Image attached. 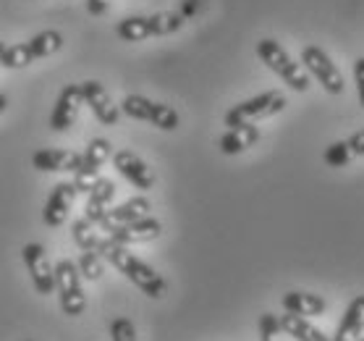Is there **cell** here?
Wrapping results in <instances>:
<instances>
[{"label": "cell", "mask_w": 364, "mask_h": 341, "mask_svg": "<svg viewBox=\"0 0 364 341\" xmlns=\"http://www.w3.org/2000/svg\"><path fill=\"white\" fill-rule=\"evenodd\" d=\"M257 56H259V61H262L273 74L281 76L291 90H296V92L309 90V74L299 66L296 61L291 58L281 42L270 40V37H267V40H259L257 42Z\"/></svg>", "instance_id": "obj_4"}, {"label": "cell", "mask_w": 364, "mask_h": 341, "mask_svg": "<svg viewBox=\"0 0 364 341\" xmlns=\"http://www.w3.org/2000/svg\"><path fill=\"white\" fill-rule=\"evenodd\" d=\"M63 34L55 29H45V32L34 34L32 40L18 42V45H6V53L0 58V66L6 68H24L40 58H50L63 48Z\"/></svg>", "instance_id": "obj_3"}, {"label": "cell", "mask_w": 364, "mask_h": 341, "mask_svg": "<svg viewBox=\"0 0 364 341\" xmlns=\"http://www.w3.org/2000/svg\"><path fill=\"white\" fill-rule=\"evenodd\" d=\"M82 90L79 84H66L63 90L58 92V100L53 105V113H50V129L53 132H68L74 126L76 116H79V108H82Z\"/></svg>", "instance_id": "obj_12"}, {"label": "cell", "mask_w": 364, "mask_h": 341, "mask_svg": "<svg viewBox=\"0 0 364 341\" xmlns=\"http://www.w3.org/2000/svg\"><path fill=\"white\" fill-rule=\"evenodd\" d=\"M286 108V95L278 90L262 92V95H255L249 100L233 105L228 113H225V126H244V124H257L262 118H270L275 113H281Z\"/></svg>", "instance_id": "obj_6"}, {"label": "cell", "mask_w": 364, "mask_h": 341, "mask_svg": "<svg viewBox=\"0 0 364 341\" xmlns=\"http://www.w3.org/2000/svg\"><path fill=\"white\" fill-rule=\"evenodd\" d=\"M199 9V0H186V3H183V9L178 11V14H181L183 19H189V16H194V11Z\"/></svg>", "instance_id": "obj_31"}, {"label": "cell", "mask_w": 364, "mask_h": 341, "mask_svg": "<svg viewBox=\"0 0 364 341\" xmlns=\"http://www.w3.org/2000/svg\"><path fill=\"white\" fill-rule=\"evenodd\" d=\"M346 142H348V147H351V152H354V155H364V129L354 132Z\"/></svg>", "instance_id": "obj_29"}, {"label": "cell", "mask_w": 364, "mask_h": 341, "mask_svg": "<svg viewBox=\"0 0 364 341\" xmlns=\"http://www.w3.org/2000/svg\"><path fill=\"white\" fill-rule=\"evenodd\" d=\"M259 142V129L255 124H244V126H231L228 132L220 137V152L223 155H239V152L249 150L252 145Z\"/></svg>", "instance_id": "obj_21"}, {"label": "cell", "mask_w": 364, "mask_h": 341, "mask_svg": "<svg viewBox=\"0 0 364 341\" xmlns=\"http://www.w3.org/2000/svg\"><path fill=\"white\" fill-rule=\"evenodd\" d=\"M359 341H364V336H362V339H359Z\"/></svg>", "instance_id": "obj_34"}, {"label": "cell", "mask_w": 364, "mask_h": 341, "mask_svg": "<svg viewBox=\"0 0 364 341\" xmlns=\"http://www.w3.org/2000/svg\"><path fill=\"white\" fill-rule=\"evenodd\" d=\"M79 90H82V100L90 105V110L95 113L100 124L105 126H116L118 118H121V108H118L113 98L108 95V90L102 87L100 82L90 79V82H82L79 84Z\"/></svg>", "instance_id": "obj_11"}, {"label": "cell", "mask_w": 364, "mask_h": 341, "mask_svg": "<svg viewBox=\"0 0 364 341\" xmlns=\"http://www.w3.org/2000/svg\"><path fill=\"white\" fill-rule=\"evenodd\" d=\"M110 339L113 341H136V328L129 318H116L110 323Z\"/></svg>", "instance_id": "obj_26"}, {"label": "cell", "mask_w": 364, "mask_h": 341, "mask_svg": "<svg viewBox=\"0 0 364 341\" xmlns=\"http://www.w3.org/2000/svg\"><path fill=\"white\" fill-rule=\"evenodd\" d=\"M283 310L301 318H315L328 310V302L320 294H312V291H286L283 294Z\"/></svg>", "instance_id": "obj_19"}, {"label": "cell", "mask_w": 364, "mask_h": 341, "mask_svg": "<svg viewBox=\"0 0 364 341\" xmlns=\"http://www.w3.org/2000/svg\"><path fill=\"white\" fill-rule=\"evenodd\" d=\"M160 234H163V224H160L158 218L144 216L139 221H134V224H126L121 229H116V231H110L108 236L113 241H118V244L129 247V244H144V241L158 239Z\"/></svg>", "instance_id": "obj_16"}, {"label": "cell", "mask_w": 364, "mask_h": 341, "mask_svg": "<svg viewBox=\"0 0 364 341\" xmlns=\"http://www.w3.org/2000/svg\"><path fill=\"white\" fill-rule=\"evenodd\" d=\"M97 255H102L113 268H118L136 289L147 294L149 300H160V297L166 294V289H168L166 278H163L152 266H147L144 260L136 258L126 244H118V241H113L110 236H102L97 247Z\"/></svg>", "instance_id": "obj_1"}, {"label": "cell", "mask_w": 364, "mask_h": 341, "mask_svg": "<svg viewBox=\"0 0 364 341\" xmlns=\"http://www.w3.org/2000/svg\"><path fill=\"white\" fill-rule=\"evenodd\" d=\"M110 155H113V145H110L108 140L97 137V140L90 142V147H87L82 155V163H79V168L74 171V187L79 194L92 189V184L100 179V168L105 166V160H108Z\"/></svg>", "instance_id": "obj_9"}, {"label": "cell", "mask_w": 364, "mask_h": 341, "mask_svg": "<svg viewBox=\"0 0 364 341\" xmlns=\"http://www.w3.org/2000/svg\"><path fill=\"white\" fill-rule=\"evenodd\" d=\"M108 6H110V0H87V11H90V16H105Z\"/></svg>", "instance_id": "obj_30"}, {"label": "cell", "mask_w": 364, "mask_h": 341, "mask_svg": "<svg viewBox=\"0 0 364 341\" xmlns=\"http://www.w3.org/2000/svg\"><path fill=\"white\" fill-rule=\"evenodd\" d=\"M21 258H24V266L29 271V278H32L37 294H42V297L53 294L55 291V271H53V263H50L45 247L37 241H29L21 250Z\"/></svg>", "instance_id": "obj_10"}, {"label": "cell", "mask_w": 364, "mask_h": 341, "mask_svg": "<svg viewBox=\"0 0 364 341\" xmlns=\"http://www.w3.org/2000/svg\"><path fill=\"white\" fill-rule=\"evenodd\" d=\"M6 105H9V98H6V95H3V92H0V113H3V110H6Z\"/></svg>", "instance_id": "obj_32"}, {"label": "cell", "mask_w": 364, "mask_h": 341, "mask_svg": "<svg viewBox=\"0 0 364 341\" xmlns=\"http://www.w3.org/2000/svg\"><path fill=\"white\" fill-rule=\"evenodd\" d=\"M82 163V155L71 150H55V147H48V150H37L32 155V166L37 171H45V174H58V171H71L74 174Z\"/></svg>", "instance_id": "obj_17"}, {"label": "cell", "mask_w": 364, "mask_h": 341, "mask_svg": "<svg viewBox=\"0 0 364 341\" xmlns=\"http://www.w3.org/2000/svg\"><path fill=\"white\" fill-rule=\"evenodd\" d=\"M121 110H124L129 118H136V121H149L152 126H158L163 132H173L178 129L181 118L171 105H163V103H155L149 98H141V95H126L121 100Z\"/></svg>", "instance_id": "obj_7"}, {"label": "cell", "mask_w": 364, "mask_h": 341, "mask_svg": "<svg viewBox=\"0 0 364 341\" xmlns=\"http://www.w3.org/2000/svg\"><path fill=\"white\" fill-rule=\"evenodd\" d=\"M3 53H6V42H0V58H3Z\"/></svg>", "instance_id": "obj_33"}, {"label": "cell", "mask_w": 364, "mask_h": 341, "mask_svg": "<svg viewBox=\"0 0 364 341\" xmlns=\"http://www.w3.org/2000/svg\"><path fill=\"white\" fill-rule=\"evenodd\" d=\"M76 187L74 182H60L53 187L50 192L48 202H45V210H42V221L50 226V229H55L60 226L63 221L68 218V210L74 208V200H76Z\"/></svg>", "instance_id": "obj_14"}, {"label": "cell", "mask_w": 364, "mask_h": 341, "mask_svg": "<svg viewBox=\"0 0 364 341\" xmlns=\"http://www.w3.org/2000/svg\"><path fill=\"white\" fill-rule=\"evenodd\" d=\"M354 82H356V95H359V103L364 105V56L356 58L354 63Z\"/></svg>", "instance_id": "obj_28"}, {"label": "cell", "mask_w": 364, "mask_h": 341, "mask_svg": "<svg viewBox=\"0 0 364 341\" xmlns=\"http://www.w3.org/2000/svg\"><path fill=\"white\" fill-rule=\"evenodd\" d=\"M76 268H79V273H82L87 281H100V276H102V255H97V252H92V250H84L82 255H79Z\"/></svg>", "instance_id": "obj_24"}, {"label": "cell", "mask_w": 364, "mask_h": 341, "mask_svg": "<svg viewBox=\"0 0 364 341\" xmlns=\"http://www.w3.org/2000/svg\"><path fill=\"white\" fill-rule=\"evenodd\" d=\"M186 19L176 11H160L149 16H126L118 21L116 34L124 42H141L147 37H166V34L178 32Z\"/></svg>", "instance_id": "obj_2"}, {"label": "cell", "mask_w": 364, "mask_h": 341, "mask_svg": "<svg viewBox=\"0 0 364 341\" xmlns=\"http://www.w3.org/2000/svg\"><path fill=\"white\" fill-rule=\"evenodd\" d=\"M113 197H116V184L110 182V179H102V176H100L97 182L92 184V189L87 192V208H84L87 213H84V218L97 226L100 218L105 216V210L110 208Z\"/></svg>", "instance_id": "obj_18"}, {"label": "cell", "mask_w": 364, "mask_h": 341, "mask_svg": "<svg viewBox=\"0 0 364 341\" xmlns=\"http://www.w3.org/2000/svg\"><path fill=\"white\" fill-rule=\"evenodd\" d=\"M364 336V294L348 302L343 320H341L333 341H359Z\"/></svg>", "instance_id": "obj_20"}, {"label": "cell", "mask_w": 364, "mask_h": 341, "mask_svg": "<svg viewBox=\"0 0 364 341\" xmlns=\"http://www.w3.org/2000/svg\"><path fill=\"white\" fill-rule=\"evenodd\" d=\"M149 200L147 197H132V200L121 202L116 208H108L105 210V216L100 218V229H105V231H116L121 226L126 224H134V221H139V218L149 216Z\"/></svg>", "instance_id": "obj_15"}, {"label": "cell", "mask_w": 364, "mask_h": 341, "mask_svg": "<svg viewBox=\"0 0 364 341\" xmlns=\"http://www.w3.org/2000/svg\"><path fill=\"white\" fill-rule=\"evenodd\" d=\"M259 339L262 341H281V323L273 313H265L259 318Z\"/></svg>", "instance_id": "obj_27"}, {"label": "cell", "mask_w": 364, "mask_h": 341, "mask_svg": "<svg viewBox=\"0 0 364 341\" xmlns=\"http://www.w3.org/2000/svg\"><path fill=\"white\" fill-rule=\"evenodd\" d=\"M55 291H58V305L63 310V315L79 318L87 308V297L82 291V273L76 268L74 260H58L55 266Z\"/></svg>", "instance_id": "obj_5"}, {"label": "cell", "mask_w": 364, "mask_h": 341, "mask_svg": "<svg viewBox=\"0 0 364 341\" xmlns=\"http://www.w3.org/2000/svg\"><path fill=\"white\" fill-rule=\"evenodd\" d=\"M278 323H281V331L294 336L296 341H333L328 339L317 325H312L306 318L301 315H294V313H286V315L278 318Z\"/></svg>", "instance_id": "obj_22"}, {"label": "cell", "mask_w": 364, "mask_h": 341, "mask_svg": "<svg viewBox=\"0 0 364 341\" xmlns=\"http://www.w3.org/2000/svg\"><path fill=\"white\" fill-rule=\"evenodd\" d=\"M113 166L121 176H124L126 182H132L136 189H144L149 192L155 187V174H152V168L144 163V160L132 150H118L113 152Z\"/></svg>", "instance_id": "obj_13"}, {"label": "cell", "mask_w": 364, "mask_h": 341, "mask_svg": "<svg viewBox=\"0 0 364 341\" xmlns=\"http://www.w3.org/2000/svg\"><path fill=\"white\" fill-rule=\"evenodd\" d=\"M74 241H76V247L79 250H92V252H97L100 247V236L97 231H95V224L92 221H87V218H79V221H74Z\"/></svg>", "instance_id": "obj_23"}, {"label": "cell", "mask_w": 364, "mask_h": 341, "mask_svg": "<svg viewBox=\"0 0 364 341\" xmlns=\"http://www.w3.org/2000/svg\"><path fill=\"white\" fill-rule=\"evenodd\" d=\"M354 158V152L348 147V142H333L331 147L325 150V163L331 168H346Z\"/></svg>", "instance_id": "obj_25"}, {"label": "cell", "mask_w": 364, "mask_h": 341, "mask_svg": "<svg viewBox=\"0 0 364 341\" xmlns=\"http://www.w3.org/2000/svg\"><path fill=\"white\" fill-rule=\"evenodd\" d=\"M301 63L309 74L315 76L317 82L323 84L325 92H331V95H341L343 92V74L338 71V66L331 61V56L323 51V48H317V45H306L304 51H301Z\"/></svg>", "instance_id": "obj_8"}]
</instances>
